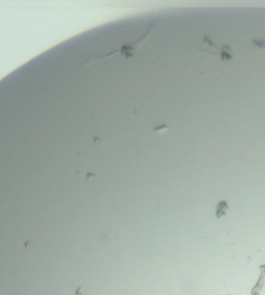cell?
Returning a JSON list of instances; mask_svg holds the SVG:
<instances>
[{
  "mask_svg": "<svg viewBox=\"0 0 265 295\" xmlns=\"http://www.w3.org/2000/svg\"><path fill=\"white\" fill-rule=\"evenodd\" d=\"M232 50H231V47L229 45H225L223 46L222 51H221V59L223 61H229V60L232 59Z\"/></svg>",
  "mask_w": 265,
  "mask_h": 295,
  "instance_id": "1",
  "label": "cell"
},
{
  "mask_svg": "<svg viewBox=\"0 0 265 295\" xmlns=\"http://www.w3.org/2000/svg\"><path fill=\"white\" fill-rule=\"evenodd\" d=\"M225 204H226V202H223L222 201V202H219V204L217 205V213L216 214H217V217H221L222 215H224L225 214V210L227 209V207H225V208L223 207Z\"/></svg>",
  "mask_w": 265,
  "mask_h": 295,
  "instance_id": "2",
  "label": "cell"
},
{
  "mask_svg": "<svg viewBox=\"0 0 265 295\" xmlns=\"http://www.w3.org/2000/svg\"><path fill=\"white\" fill-rule=\"evenodd\" d=\"M167 128H168V126H167V125H166V124H164V125H163V126L157 127V128H155V130H167Z\"/></svg>",
  "mask_w": 265,
  "mask_h": 295,
  "instance_id": "3",
  "label": "cell"
}]
</instances>
